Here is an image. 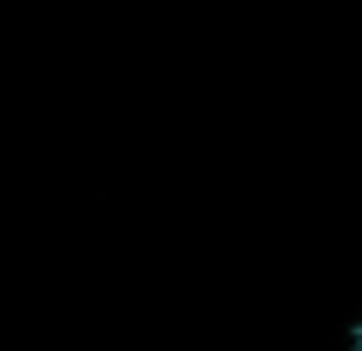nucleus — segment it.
Instances as JSON below:
<instances>
[{
  "mask_svg": "<svg viewBox=\"0 0 362 351\" xmlns=\"http://www.w3.org/2000/svg\"><path fill=\"white\" fill-rule=\"evenodd\" d=\"M351 351H362V323H356V328H351Z\"/></svg>",
  "mask_w": 362,
  "mask_h": 351,
  "instance_id": "f257e3e1",
  "label": "nucleus"
}]
</instances>
